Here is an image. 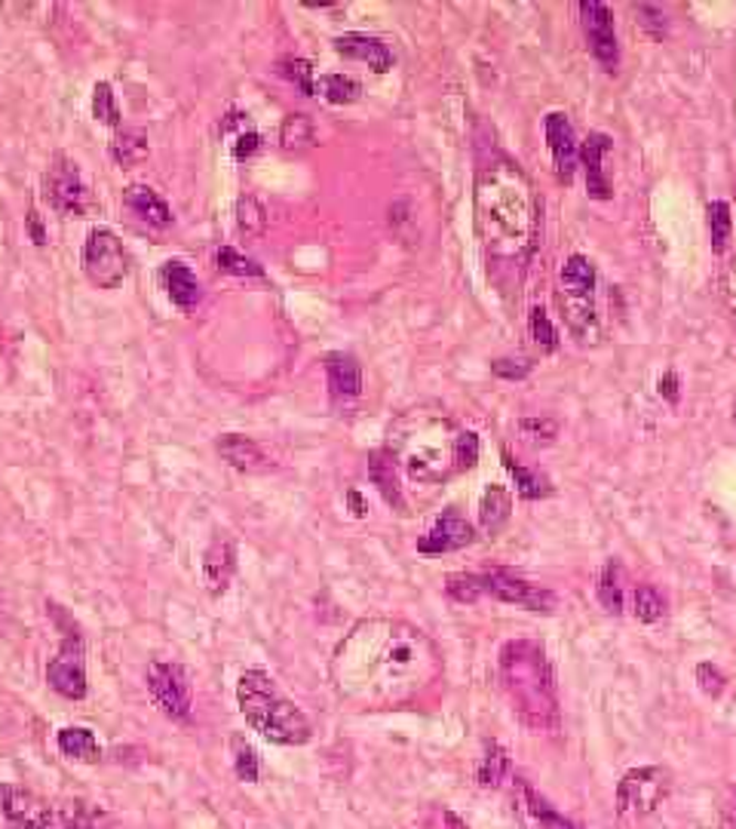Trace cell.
<instances>
[{
    "label": "cell",
    "mask_w": 736,
    "mask_h": 829,
    "mask_svg": "<svg viewBox=\"0 0 736 829\" xmlns=\"http://www.w3.org/2000/svg\"><path fill=\"white\" fill-rule=\"evenodd\" d=\"M442 673L433 639L399 618H368L344 636L332 658L335 685L350 704L402 706Z\"/></svg>",
    "instance_id": "1"
},
{
    "label": "cell",
    "mask_w": 736,
    "mask_h": 829,
    "mask_svg": "<svg viewBox=\"0 0 736 829\" xmlns=\"http://www.w3.org/2000/svg\"><path fill=\"white\" fill-rule=\"evenodd\" d=\"M461 428L442 409H409L393 421L387 449L414 483H442L458 470Z\"/></svg>",
    "instance_id": "2"
},
{
    "label": "cell",
    "mask_w": 736,
    "mask_h": 829,
    "mask_svg": "<svg viewBox=\"0 0 736 829\" xmlns=\"http://www.w3.org/2000/svg\"><path fill=\"white\" fill-rule=\"evenodd\" d=\"M537 203L516 166L491 164L479 179V228L497 252H518L534 234Z\"/></svg>",
    "instance_id": "3"
},
{
    "label": "cell",
    "mask_w": 736,
    "mask_h": 829,
    "mask_svg": "<svg viewBox=\"0 0 736 829\" xmlns=\"http://www.w3.org/2000/svg\"><path fill=\"white\" fill-rule=\"evenodd\" d=\"M501 682L513 701L516 716L532 732L559 728V689L540 642L513 639L501 649Z\"/></svg>",
    "instance_id": "4"
},
{
    "label": "cell",
    "mask_w": 736,
    "mask_h": 829,
    "mask_svg": "<svg viewBox=\"0 0 736 829\" xmlns=\"http://www.w3.org/2000/svg\"><path fill=\"white\" fill-rule=\"evenodd\" d=\"M236 704L252 732H259L271 744L301 746L311 741V722L301 713V706L292 704L280 691L276 679L259 667L243 670L236 679Z\"/></svg>",
    "instance_id": "5"
},
{
    "label": "cell",
    "mask_w": 736,
    "mask_h": 829,
    "mask_svg": "<svg viewBox=\"0 0 736 829\" xmlns=\"http://www.w3.org/2000/svg\"><path fill=\"white\" fill-rule=\"evenodd\" d=\"M83 274L96 290H117L129 274V255L111 228H93L83 243Z\"/></svg>",
    "instance_id": "6"
},
{
    "label": "cell",
    "mask_w": 736,
    "mask_h": 829,
    "mask_svg": "<svg viewBox=\"0 0 736 829\" xmlns=\"http://www.w3.org/2000/svg\"><path fill=\"white\" fill-rule=\"evenodd\" d=\"M43 200H46L50 209L62 212V216H74V219H83L93 207L90 188H86L81 169L69 154L59 151L46 166V172H43Z\"/></svg>",
    "instance_id": "7"
},
{
    "label": "cell",
    "mask_w": 736,
    "mask_h": 829,
    "mask_svg": "<svg viewBox=\"0 0 736 829\" xmlns=\"http://www.w3.org/2000/svg\"><path fill=\"white\" fill-rule=\"evenodd\" d=\"M150 701L172 722H185L193 710L191 673L176 661H154L145 673Z\"/></svg>",
    "instance_id": "8"
},
{
    "label": "cell",
    "mask_w": 736,
    "mask_h": 829,
    "mask_svg": "<svg viewBox=\"0 0 736 829\" xmlns=\"http://www.w3.org/2000/svg\"><path fill=\"white\" fill-rule=\"evenodd\" d=\"M669 774L663 768H635L623 774L617 784V815L623 823H635L644 815H651L656 805H663L669 796Z\"/></svg>",
    "instance_id": "9"
},
{
    "label": "cell",
    "mask_w": 736,
    "mask_h": 829,
    "mask_svg": "<svg viewBox=\"0 0 736 829\" xmlns=\"http://www.w3.org/2000/svg\"><path fill=\"white\" fill-rule=\"evenodd\" d=\"M46 682L55 694L69 697V701H83L90 682H86V649H83V636L69 627L62 636V646L55 651V658L46 663Z\"/></svg>",
    "instance_id": "10"
},
{
    "label": "cell",
    "mask_w": 736,
    "mask_h": 829,
    "mask_svg": "<svg viewBox=\"0 0 736 829\" xmlns=\"http://www.w3.org/2000/svg\"><path fill=\"white\" fill-rule=\"evenodd\" d=\"M485 580V596L497 599V602H509V606L528 608V611H553L556 608V594L546 590L540 584H532V580L516 578L513 571L506 568H491L482 575Z\"/></svg>",
    "instance_id": "11"
},
{
    "label": "cell",
    "mask_w": 736,
    "mask_h": 829,
    "mask_svg": "<svg viewBox=\"0 0 736 829\" xmlns=\"http://www.w3.org/2000/svg\"><path fill=\"white\" fill-rule=\"evenodd\" d=\"M0 815L15 829H55L53 805L15 784H0Z\"/></svg>",
    "instance_id": "12"
},
{
    "label": "cell",
    "mask_w": 736,
    "mask_h": 829,
    "mask_svg": "<svg viewBox=\"0 0 736 829\" xmlns=\"http://www.w3.org/2000/svg\"><path fill=\"white\" fill-rule=\"evenodd\" d=\"M580 25L587 34L589 50L601 62L604 71H617L620 65V46H617V34H613V15L608 3L601 0H583L580 3Z\"/></svg>",
    "instance_id": "13"
},
{
    "label": "cell",
    "mask_w": 736,
    "mask_h": 829,
    "mask_svg": "<svg viewBox=\"0 0 736 829\" xmlns=\"http://www.w3.org/2000/svg\"><path fill=\"white\" fill-rule=\"evenodd\" d=\"M544 136L549 151H553V166H556V176L559 181L574 179L577 172V160H580V148H577V136H574L571 120L561 114V111H553L544 117Z\"/></svg>",
    "instance_id": "14"
},
{
    "label": "cell",
    "mask_w": 736,
    "mask_h": 829,
    "mask_svg": "<svg viewBox=\"0 0 736 829\" xmlns=\"http://www.w3.org/2000/svg\"><path fill=\"white\" fill-rule=\"evenodd\" d=\"M236 575V541L228 532H215L203 553V584L209 596H224Z\"/></svg>",
    "instance_id": "15"
},
{
    "label": "cell",
    "mask_w": 736,
    "mask_h": 829,
    "mask_svg": "<svg viewBox=\"0 0 736 829\" xmlns=\"http://www.w3.org/2000/svg\"><path fill=\"white\" fill-rule=\"evenodd\" d=\"M513 808H516L518 820L525 829H580L571 823L568 817H561L559 811L549 808V801L540 799L528 780L516 777L513 780Z\"/></svg>",
    "instance_id": "16"
},
{
    "label": "cell",
    "mask_w": 736,
    "mask_h": 829,
    "mask_svg": "<svg viewBox=\"0 0 736 829\" xmlns=\"http://www.w3.org/2000/svg\"><path fill=\"white\" fill-rule=\"evenodd\" d=\"M215 449L233 470H243V473H271L276 468V461L264 452V445L245 433H221Z\"/></svg>",
    "instance_id": "17"
},
{
    "label": "cell",
    "mask_w": 736,
    "mask_h": 829,
    "mask_svg": "<svg viewBox=\"0 0 736 829\" xmlns=\"http://www.w3.org/2000/svg\"><path fill=\"white\" fill-rule=\"evenodd\" d=\"M476 532L473 525L466 523L461 513H442L437 523L427 528V535L418 541V550L421 553H451V550H464L466 544H473Z\"/></svg>",
    "instance_id": "18"
},
{
    "label": "cell",
    "mask_w": 736,
    "mask_h": 829,
    "mask_svg": "<svg viewBox=\"0 0 736 829\" xmlns=\"http://www.w3.org/2000/svg\"><path fill=\"white\" fill-rule=\"evenodd\" d=\"M157 280H160V290L166 292V298L176 304V307H181V311H193L200 304V298H203L200 280L191 271V264L181 262V259H169V262L160 264Z\"/></svg>",
    "instance_id": "19"
},
{
    "label": "cell",
    "mask_w": 736,
    "mask_h": 829,
    "mask_svg": "<svg viewBox=\"0 0 736 829\" xmlns=\"http://www.w3.org/2000/svg\"><path fill=\"white\" fill-rule=\"evenodd\" d=\"M368 476H371V483L378 485L381 497L393 511L406 513V492H402V480H399V461L387 445L375 449L368 455Z\"/></svg>",
    "instance_id": "20"
},
{
    "label": "cell",
    "mask_w": 736,
    "mask_h": 829,
    "mask_svg": "<svg viewBox=\"0 0 736 829\" xmlns=\"http://www.w3.org/2000/svg\"><path fill=\"white\" fill-rule=\"evenodd\" d=\"M326 385L332 400H356L362 393V366L354 354H328L326 357Z\"/></svg>",
    "instance_id": "21"
},
{
    "label": "cell",
    "mask_w": 736,
    "mask_h": 829,
    "mask_svg": "<svg viewBox=\"0 0 736 829\" xmlns=\"http://www.w3.org/2000/svg\"><path fill=\"white\" fill-rule=\"evenodd\" d=\"M335 53H341L344 59H354V62H366L368 69L383 71L393 69V53L390 46L375 38V34H344V38H335Z\"/></svg>",
    "instance_id": "22"
},
{
    "label": "cell",
    "mask_w": 736,
    "mask_h": 829,
    "mask_svg": "<svg viewBox=\"0 0 736 829\" xmlns=\"http://www.w3.org/2000/svg\"><path fill=\"white\" fill-rule=\"evenodd\" d=\"M611 138L604 133H589V138L580 148V160H583V172H587V191L596 200H608L611 197V181L604 176V157L611 154Z\"/></svg>",
    "instance_id": "23"
},
{
    "label": "cell",
    "mask_w": 736,
    "mask_h": 829,
    "mask_svg": "<svg viewBox=\"0 0 736 829\" xmlns=\"http://www.w3.org/2000/svg\"><path fill=\"white\" fill-rule=\"evenodd\" d=\"M123 203H126V209L133 216L148 221L150 228H169L172 219H176L172 207L154 188H148V185H129V188H123Z\"/></svg>",
    "instance_id": "24"
},
{
    "label": "cell",
    "mask_w": 736,
    "mask_h": 829,
    "mask_svg": "<svg viewBox=\"0 0 736 829\" xmlns=\"http://www.w3.org/2000/svg\"><path fill=\"white\" fill-rule=\"evenodd\" d=\"M55 746L62 756H69L74 762H83V765H96L102 759V746H98L96 734L83 725H65L55 734Z\"/></svg>",
    "instance_id": "25"
},
{
    "label": "cell",
    "mask_w": 736,
    "mask_h": 829,
    "mask_svg": "<svg viewBox=\"0 0 736 829\" xmlns=\"http://www.w3.org/2000/svg\"><path fill=\"white\" fill-rule=\"evenodd\" d=\"M509 513H513V495L506 492L504 485H488L482 501H479V523H482V528L488 535H497L509 520Z\"/></svg>",
    "instance_id": "26"
},
{
    "label": "cell",
    "mask_w": 736,
    "mask_h": 829,
    "mask_svg": "<svg viewBox=\"0 0 736 829\" xmlns=\"http://www.w3.org/2000/svg\"><path fill=\"white\" fill-rule=\"evenodd\" d=\"M148 151H150L148 136H145L141 129H120L117 136L111 138V145H108L111 160H114L117 166H123V169L141 164V160L148 157Z\"/></svg>",
    "instance_id": "27"
},
{
    "label": "cell",
    "mask_w": 736,
    "mask_h": 829,
    "mask_svg": "<svg viewBox=\"0 0 736 829\" xmlns=\"http://www.w3.org/2000/svg\"><path fill=\"white\" fill-rule=\"evenodd\" d=\"M561 286L571 292L574 298H587L592 286H596V267L587 255H571L561 264Z\"/></svg>",
    "instance_id": "28"
},
{
    "label": "cell",
    "mask_w": 736,
    "mask_h": 829,
    "mask_svg": "<svg viewBox=\"0 0 736 829\" xmlns=\"http://www.w3.org/2000/svg\"><path fill=\"white\" fill-rule=\"evenodd\" d=\"M316 93L326 98L328 105H354L362 96V86L350 74H323L316 81Z\"/></svg>",
    "instance_id": "29"
},
{
    "label": "cell",
    "mask_w": 736,
    "mask_h": 829,
    "mask_svg": "<svg viewBox=\"0 0 736 829\" xmlns=\"http://www.w3.org/2000/svg\"><path fill=\"white\" fill-rule=\"evenodd\" d=\"M316 141V129L311 124V117H304V114H288L283 126H280V145L286 148V151H304V148H311Z\"/></svg>",
    "instance_id": "30"
},
{
    "label": "cell",
    "mask_w": 736,
    "mask_h": 829,
    "mask_svg": "<svg viewBox=\"0 0 736 829\" xmlns=\"http://www.w3.org/2000/svg\"><path fill=\"white\" fill-rule=\"evenodd\" d=\"M231 753H233V772L243 784H259L261 777V759L255 753V746L245 741L243 734L231 737Z\"/></svg>",
    "instance_id": "31"
},
{
    "label": "cell",
    "mask_w": 736,
    "mask_h": 829,
    "mask_svg": "<svg viewBox=\"0 0 736 829\" xmlns=\"http://www.w3.org/2000/svg\"><path fill=\"white\" fill-rule=\"evenodd\" d=\"M479 784L482 787H501L506 777H509V756L501 744H491L488 753L479 762Z\"/></svg>",
    "instance_id": "32"
},
{
    "label": "cell",
    "mask_w": 736,
    "mask_h": 829,
    "mask_svg": "<svg viewBox=\"0 0 736 829\" xmlns=\"http://www.w3.org/2000/svg\"><path fill=\"white\" fill-rule=\"evenodd\" d=\"M236 228H240V234L245 237H259L264 234V228H267V212H264V207H261L252 193H243V197L236 200Z\"/></svg>",
    "instance_id": "33"
},
{
    "label": "cell",
    "mask_w": 736,
    "mask_h": 829,
    "mask_svg": "<svg viewBox=\"0 0 736 829\" xmlns=\"http://www.w3.org/2000/svg\"><path fill=\"white\" fill-rule=\"evenodd\" d=\"M599 602L613 615L623 611V575L617 563H608L599 575Z\"/></svg>",
    "instance_id": "34"
},
{
    "label": "cell",
    "mask_w": 736,
    "mask_h": 829,
    "mask_svg": "<svg viewBox=\"0 0 736 829\" xmlns=\"http://www.w3.org/2000/svg\"><path fill=\"white\" fill-rule=\"evenodd\" d=\"M632 611H635V618L641 623H656L663 618V611H666V602H663V596H660L656 587L641 584V587H635V594H632Z\"/></svg>",
    "instance_id": "35"
},
{
    "label": "cell",
    "mask_w": 736,
    "mask_h": 829,
    "mask_svg": "<svg viewBox=\"0 0 736 829\" xmlns=\"http://www.w3.org/2000/svg\"><path fill=\"white\" fill-rule=\"evenodd\" d=\"M445 594L454 599V602H479L485 596V580L482 575H466V571H458V575H449L445 578Z\"/></svg>",
    "instance_id": "36"
},
{
    "label": "cell",
    "mask_w": 736,
    "mask_h": 829,
    "mask_svg": "<svg viewBox=\"0 0 736 829\" xmlns=\"http://www.w3.org/2000/svg\"><path fill=\"white\" fill-rule=\"evenodd\" d=\"M215 264H219L224 274L233 276H264V267H261L255 259L243 255L236 246H219L215 252Z\"/></svg>",
    "instance_id": "37"
},
{
    "label": "cell",
    "mask_w": 736,
    "mask_h": 829,
    "mask_svg": "<svg viewBox=\"0 0 736 829\" xmlns=\"http://www.w3.org/2000/svg\"><path fill=\"white\" fill-rule=\"evenodd\" d=\"M93 117L105 126H120V105L108 81H98L93 86Z\"/></svg>",
    "instance_id": "38"
},
{
    "label": "cell",
    "mask_w": 736,
    "mask_h": 829,
    "mask_svg": "<svg viewBox=\"0 0 736 829\" xmlns=\"http://www.w3.org/2000/svg\"><path fill=\"white\" fill-rule=\"evenodd\" d=\"M504 464H506V470L513 473L518 495H522V497H528V501H534V497H544L546 492H549V485H546V480H544V476H540V473H534V470H528V468H522V464H516V461L506 455V452H504Z\"/></svg>",
    "instance_id": "39"
},
{
    "label": "cell",
    "mask_w": 736,
    "mask_h": 829,
    "mask_svg": "<svg viewBox=\"0 0 736 829\" xmlns=\"http://www.w3.org/2000/svg\"><path fill=\"white\" fill-rule=\"evenodd\" d=\"M706 212H709L712 249H715V252H724L727 240H730V228H734V219H730V207H727L724 200H712Z\"/></svg>",
    "instance_id": "40"
},
{
    "label": "cell",
    "mask_w": 736,
    "mask_h": 829,
    "mask_svg": "<svg viewBox=\"0 0 736 829\" xmlns=\"http://www.w3.org/2000/svg\"><path fill=\"white\" fill-rule=\"evenodd\" d=\"M276 71H280L288 83H295L304 96H316L314 69H311V62H307V59H295V55H292V59H283V62L276 65Z\"/></svg>",
    "instance_id": "41"
},
{
    "label": "cell",
    "mask_w": 736,
    "mask_h": 829,
    "mask_svg": "<svg viewBox=\"0 0 736 829\" xmlns=\"http://www.w3.org/2000/svg\"><path fill=\"white\" fill-rule=\"evenodd\" d=\"M528 332H532L534 345L540 350H556L559 347V335H556V326L553 319L546 317L544 307H532V317H528Z\"/></svg>",
    "instance_id": "42"
},
{
    "label": "cell",
    "mask_w": 736,
    "mask_h": 829,
    "mask_svg": "<svg viewBox=\"0 0 736 829\" xmlns=\"http://www.w3.org/2000/svg\"><path fill=\"white\" fill-rule=\"evenodd\" d=\"M55 829H93V811L83 808V801H69L55 808Z\"/></svg>",
    "instance_id": "43"
},
{
    "label": "cell",
    "mask_w": 736,
    "mask_h": 829,
    "mask_svg": "<svg viewBox=\"0 0 736 829\" xmlns=\"http://www.w3.org/2000/svg\"><path fill=\"white\" fill-rule=\"evenodd\" d=\"M491 372L497 375V378H506V381H518V378H525V375L532 372V359L501 357L491 363Z\"/></svg>",
    "instance_id": "44"
},
{
    "label": "cell",
    "mask_w": 736,
    "mask_h": 829,
    "mask_svg": "<svg viewBox=\"0 0 736 829\" xmlns=\"http://www.w3.org/2000/svg\"><path fill=\"white\" fill-rule=\"evenodd\" d=\"M696 682H700V689L706 691V694H712V697H718L724 691V685H727V679H724V673L715 663H700V667H696Z\"/></svg>",
    "instance_id": "45"
},
{
    "label": "cell",
    "mask_w": 736,
    "mask_h": 829,
    "mask_svg": "<svg viewBox=\"0 0 736 829\" xmlns=\"http://www.w3.org/2000/svg\"><path fill=\"white\" fill-rule=\"evenodd\" d=\"M476 461H479L476 430H461V440H458V470L476 468Z\"/></svg>",
    "instance_id": "46"
},
{
    "label": "cell",
    "mask_w": 736,
    "mask_h": 829,
    "mask_svg": "<svg viewBox=\"0 0 736 829\" xmlns=\"http://www.w3.org/2000/svg\"><path fill=\"white\" fill-rule=\"evenodd\" d=\"M518 430L532 440H553L559 433V424L553 418H522L518 421Z\"/></svg>",
    "instance_id": "47"
},
{
    "label": "cell",
    "mask_w": 736,
    "mask_h": 829,
    "mask_svg": "<svg viewBox=\"0 0 736 829\" xmlns=\"http://www.w3.org/2000/svg\"><path fill=\"white\" fill-rule=\"evenodd\" d=\"M261 148V133H255V129H240L236 136H233L231 141V154H233V160H249L252 154L259 151Z\"/></svg>",
    "instance_id": "48"
},
{
    "label": "cell",
    "mask_w": 736,
    "mask_h": 829,
    "mask_svg": "<svg viewBox=\"0 0 736 829\" xmlns=\"http://www.w3.org/2000/svg\"><path fill=\"white\" fill-rule=\"evenodd\" d=\"M25 224H28V234H31V240H34L38 246H43V243H46V228H43V219L38 209H28Z\"/></svg>",
    "instance_id": "49"
},
{
    "label": "cell",
    "mask_w": 736,
    "mask_h": 829,
    "mask_svg": "<svg viewBox=\"0 0 736 829\" xmlns=\"http://www.w3.org/2000/svg\"><path fill=\"white\" fill-rule=\"evenodd\" d=\"M660 393L666 397V400H679V375L675 372H666L663 378H660Z\"/></svg>",
    "instance_id": "50"
},
{
    "label": "cell",
    "mask_w": 736,
    "mask_h": 829,
    "mask_svg": "<svg viewBox=\"0 0 736 829\" xmlns=\"http://www.w3.org/2000/svg\"><path fill=\"white\" fill-rule=\"evenodd\" d=\"M347 504H350V513H354V516H366V513H368V504L362 501V495H359L356 489H350V492H347Z\"/></svg>",
    "instance_id": "51"
},
{
    "label": "cell",
    "mask_w": 736,
    "mask_h": 829,
    "mask_svg": "<svg viewBox=\"0 0 736 829\" xmlns=\"http://www.w3.org/2000/svg\"><path fill=\"white\" fill-rule=\"evenodd\" d=\"M724 290H727V295H730V302H734V307H736V262H734V267L727 271V280H724Z\"/></svg>",
    "instance_id": "52"
},
{
    "label": "cell",
    "mask_w": 736,
    "mask_h": 829,
    "mask_svg": "<svg viewBox=\"0 0 736 829\" xmlns=\"http://www.w3.org/2000/svg\"><path fill=\"white\" fill-rule=\"evenodd\" d=\"M727 823H734L736 827V789H734V799L727 805Z\"/></svg>",
    "instance_id": "53"
}]
</instances>
